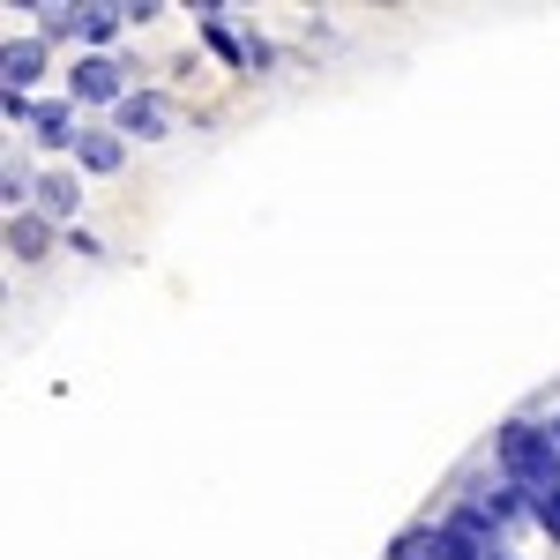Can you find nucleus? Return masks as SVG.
Returning a JSON list of instances; mask_svg holds the SVG:
<instances>
[{
	"label": "nucleus",
	"mask_w": 560,
	"mask_h": 560,
	"mask_svg": "<svg viewBox=\"0 0 560 560\" xmlns=\"http://www.w3.org/2000/svg\"><path fill=\"white\" fill-rule=\"evenodd\" d=\"M75 158H83L90 173H120V158H128V150H120V135H83V142H75Z\"/></svg>",
	"instance_id": "obj_5"
},
{
	"label": "nucleus",
	"mask_w": 560,
	"mask_h": 560,
	"mask_svg": "<svg viewBox=\"0 0 560 560\" xmlns=\"http://www.w3.org/2000/svg\"><path fill=\"white\" fill-rule=\"evenodd\" d=\"M68 83H75V97L105 105V97H120V68H113V60H83V68L68 75ZM120 105H128V97H120Z\"/></svg>",
	"instance_id": "obj_4"
},
{
	"label": "nucleus",
	"mask_w": 560,
	"mask_h": 560,
	"mask_svg": "<svg viewBox=\"0 0 560 560\" xmlns=\"http://www.w3.org/2000/svg\"><path fill=\"white\" fill-rule=\"evenodd\" d=\"M38 195H45V210H52V217H68V210H75V179H45Z\"/></svg>",
	"instance_id": "obj_10"
},
{
	"label": "nucleus",
	"mask_w": 560,
	"mask_h": 560,
	"mask_svg": "<svg viewBox=\"0 0 560 560\" xmlns=\"http://www.w3.org/2000/svg\"><path fill=\"white\" fill-rule=\"evenodd\" d=\"M396 560H478L456 530H404L396 538Z\"/></svg>",
	"instance_id": "obj_3"
},
{
	"label": "nucleus",
	"mask_w": 560,
	"mask_h": 560,
	"mask_svg": "<svg viewBox=\"0 0 560 560\" xmlns=\"http://www.w3.org/2000/svg\"><path fill=\"white\" fill-rule=\"evenodd\" d=\"M8 247H15L23 261H45V224L38 217H15V224H8Z\"/></svg>",
	"instance_id": "obj_7"
},
{
	"label": "nucleus",
	"mask_w": 560,
	"mask_h": 560,
	"mask_svg": "<svg viewBox=\"0 0 560 560\" xmlns=\"http://www.w3.org/2000/svg\"><path fill=\"white\" fill-rule=\"evenodd\" d=\"M501 471L516 493H560V441L538 427H501Z\"/></svg>",
	"instance_id": "obj_1"
},
{
	"label": "nucleus",
	"mask_w": 560,
	"mask_h": 560,
	"mask_svg": "<svg viewBox=\"0 0 560 560\" xmlns=\"http://www.w3.org/2000/svg\"><path fill=\"white\" fill-rule=\"evenodd\" d=\"M478 509H486V516H493V523H516V516H523V501H516V493H486Z\"/></svg>",
	"instance_id": "obj_11"
},
{
	"label": "nucleus",
	"mask_w": 560,
	"mask_h": 560,
	"mask_svg": "<svg viewBox=\"0 0 560 560\" xmlns=\"http://www.w3.org/2000/svg\"><path fill=\"white\" fill-rule=\"evenodd\" d=\"M120 128L142 135V142H165V135H173V97H158V90H135L128 105H120Z\"/></svg>",
	"instance_id": "obj_2"
},
{
	"label": "nucleus",
	"mask_w": 560,
	"mask_h": 560,
	"mask_svg": "<svg viewBox=\"0 0 560 560\" xmlns=\"http://www.w3.org/2000/svg\"><path fill=\"white\" fill-rule=\"evenodd\" d=\"M553 441H560V427H553Z\"/></svg>",
	"instance_id": "obj_13"
},
{
	"label": "nucleus",
	"mask_w": 560,
	"mask_h": 560,
	"mask_svg": "<svg viewBox=\"0 0 560 560\" xmlns=\"http://www.w3.org/2000/svg\"><path fill=\"white\" fill-rule=\"evenodd\" d=\"M38 142H52V150H60V142H83V135H75V120H68L60 105H45V113H38Z\"/></svg>",
	"instance_id": "obj_8"
},
{
	"label": "nucleus",
	"mask_w": 560,
	"mask_h": 560,
	"mask_svg": "<svg viewBox=\"0 0 560 560\" xmlns=\"http://www.w3.org/2000/svg\"><path fill=\"white\" fill-rule=\"evenodd\" d=\"M530 516H538V523L560 538V493H538V501H530Z\"/></svg>",
	"instance_id": "obj_12"
},
{
	"label": "nucleus",
	"mask_w": 560,
	"mask_h": 560,
	"mask_svg": "<svg viewBox=\"0 0 560 560\" xmlns=\"http://www.w3.org/2000/svg\"><path fill=\"white\" fill-rule=\"evenodd\" d=\"M120 15H128V8H83V31H90V38H113Z\"/></svg>",
	"instance_id": "obj_9"
},
{
	"label": "nucleus",
	"mask_w": 560,
	"mask_h": 560,
	"mask_svg": "<svg viewBox=\"0 0 560 560\" xmlns=\"http://www.w3.org/2000/svg\"><path fill=\"white\" fill-rule=\"evenodd\" d=\"M38 60H45V45H38V38L8 45V60H0V68H8V90H23V83H31V75H38Z\"/></svg>",
	"instance_id": "obj_6"
}]
</instances>
